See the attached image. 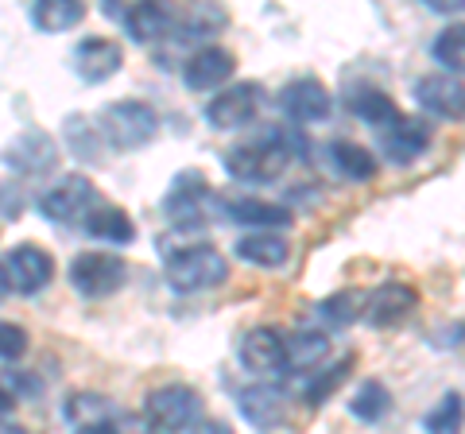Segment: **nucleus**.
<instances>
[{"label": "nucleus", "mask_w": 465, "mask_h": 434, "mask_svg": "<svg viewBox=\"0 0 465 434\" xmlns=\"http://www.w3.org/2000/svg\"><path fill=\"white\" fill-rule=\"evenodd\" d=\"M291 163V143L280 133H264L260 140L237 143L222 155V167L241 182H272L280 179Z\"/></svg>", "instance_id": "f257e3e1"}, {"label": "nucleus", "mask_w": 465, "mask_h": 434, "mask_svg": "<svg viewBox=\"0 0 465 434\" xmlns=\"http://www.w3.org/2000/svg\"><path fill=\"white\" fill-rule=\"evenodd\" d=\"M229 280V260L210 249V244H191L167 256V287L179 295H194V291H210Z\"/></svg>", "instance_id": "f03ea898"}, {"label": "nucleus", "mask_w": 465, "mask_h": 434, "mask_svg": "<svg viewBox=\"0 0 465 434\" xmlns=\"http://www.w3.org/2000/svg\"><path fill=\"white\" fill-rule=\"evenodd\" d=\"M159 133V117L143 101H116L101 113V136H105L116 152H136L152 143Z\"/></svg>", "instance_id": "7ed1b4c3"}, {"label": "nucleus", "mask_w": 465, "mask_h": 434, "mask_svg": "<svg viewBox=\"0 0 465 434\" xmlns=\"http://www.w3.org/2000/svg\"><path fill=\"white\" fill-rule=\"evenodd\" d=\"M128 280V264L113 252H82L70 260V287L85 299L116 295Z\"/></svg>", "instance_id": "20e7f679"}, {"label": "nucleus", "mask_w": 465, "mask_h": 434, "mask_svg": "<svg viewBox=\"0 0 465 434\" xmlns=\"http://www.w3.org/2000/svg\"><path fill=\"white\" fill-rule=\"evenodd\" d=\"M198 415H202V399L194 388H186V384L155 388L148 403H143V423H148V430H183V427L198 423Z\"/></svg>", "instance_id": "39448f33"}, {"label": "nucleus", "mask_w": 465, "mask_h": 434, "mask_svg": "<svg viewBox=\"0 0 465 434\" xmlns=\"http://www.w3.org/2000/svg\"><path fill=\"white\" fill-rule=\"evenodd\" d=\"M210 206L213 191L206 186V175H198V171H183L163 198V210L179 229H202L210 222Z\"/></svg>", "instance_id": "423d86ee"}, {"label": "nucleus", "mask_w": 465, "mask_h": 434, "mask_svg": "<svg viewBox=\"0 0 465 434\" xmlns=\"http://www.w3.org/2000/svg\"><path fill=\"white\" fill-rule=\"evenodd\" d=\"M94 206H97V186L85 179V175H66L63 182L51 186V191L39 198L43 217H47V222H54V225L85 222Z\"/></svg>", "instance_id": "0eeeda50"}, {"label": "nucleus", "mask_w": 465, "mask_h": 434, "mask_svg": "<svg viewBox=\"0 0 465 434\" xmlns=\"http://www.w3.org/2000/svg\"><path fill=\"white\" fill-rule=\"evenodd\" d=\"M260 109H264V90H260L256 82H237V85H229V90H222L217 97H210L206 121L213 128H222V133H229V128L252 124L260 117Z\"/></svg>", "instance_id": "6e6552de"}, {"label": "nucleus", "mask_w": 465, "mask_h": 434, "mask_svg": "<svg viewBox=\"0 0 465 434\" xmlns=\"http://www.w3.org/2000/svg\"><path fill=\"white\" fill-rule=\"evenodd\" d=\"M54 276V260L39 244H16L5 256V291L16 295H39Z\"/></svg>", "instance_id": "1a4fd4ad"}, {"label": "nucleus", "mask_w": 465, "mask_h": 434, "mask_svg": "<svg viewBox=\"0 0 465 434\" xmlns=\"http://www.w3.org/2000/svg\"><path fill=\"white\" fill-rule=\"evenodd\" d=\"M280 109H283V117L295 121V124H322L330 117L333 101H330V90L318 78H295V82L283 85Z\"/></svg>", "instance_id": "9d476101"}, {"label": "nucleus", "mask_w": 465, "mask_h": 434, "mask_svg": "<svg viewBox=\"0 0 465 434\" xmlns=\"http://www.w3.org/2000/svg\"><path fill=\"white\" fill-rule=\"evenodd\" d=\"M419 109L442 121H465V85L450 74H423L415 82Z\"/></svg>", "instance_id": "9b49d317"}, {"label": "nucleus", "mask_w": 465, "mask_h": 434, "mask_svg": "<svg viewBox=\"0 0 465 434\" xmlns=\"http://www.w3.org/2000/svg\"><path fill=\"white\" fill-rule=\"evenodd\" d=\"M419 307V291L407 283H384L376 291L365 295V322L376 330H391L400 326L407 314Z\"/></svg>", "instance_id": "f8f14e48"}, {"label": "nucleus", "mask_w": 465, "mask_h": 434, "mask_svg": "<svg viewBox=\"0 0 465 434\" xmlns=\"http://www.w3.org/2000/svg\"><path fill=\"white\" fill-rule=\"evenodd\" d=\"M241 365L249 372H287V338L272 326H256L241 338Z\"/></svg>", "instance_id": "ddd939ff"}, {"label": "nucleus", "mask_w": 465, "mask_h": 434, "mask_svg": "<svg viewBox=\"0 0 465 434\" xmlns=\"http://www.w3.org/2000/svg\"><path fill=\"white\" fill-rule=\"evenodd\" d=\"M427 143H430V124L419 117H403L400 113L396 121H388L381 128V148L391 163H411V159L427 152Z\"/></svg>", "instance_id": "4468645a"}, {"label": "nucleus", "mask_w": 465, "mask_h": 434, "mask_svg": "<svg viewBox=\"0 0 465 434\" xmlns=\"http://www.w3.org/2000/svg\"><path fill=\"white\" fill-rule=\"evenodd\" d=\"M232 70H237V59H232L225 47H202L186 59L183 82H186V90H194V94L217 90V85H225L232 78Z\"/></svg>", "instance_id": "2eb2a0df"}, {"label": "nucleus", "mask_w": 465, "mask_h": 434, "mask_svg": "<svg viewBox=\"0 0 465 434\" xmlns=\"http://www.w3.org/2000/svg\"><path fill=\"white\" fill-rule=\"evenodd\" d=\"M237 411L244 415V423H252L260 430L280 427L287 415V396L275 384H249L237 392Z\"/></svg>", "instance_id": "dca6fc26"}, {"label": "nucleus", "mask_w": 465, "mask_h": 434, "mask_svg": "<svg viewBox=\"0 0 465 434\" xmlns=\"http://www.w3.org/2000/svg\"><path fill=\"white\" fill-rule=\"evenodd\" d=\"M63 419H66V423L74 427V430L101 434V430L113 427L116 408H113L105 396H97V392H70L66 403H63Z\"/></svg>", "instance_id": "f3484780"}, {"label": "nucleus", "mask_w": 465, "mask_h": 434, "mask_svg": "<svg viewBox=\"0 0 465 434\" xmlns=\"http://www.w3.org/2000/svg\"><path fill=\"white\" fill-rule=\"evenodd\" d=\"M74 70L85 82H105L121 70V47L109 39H85L74 51Z\"/></svg>", "instance_id": "a211bd4d"}, {"label": "nucleus", "mask_w": 465, "mask_h": 434, "mask_svg": "<svg viewBox=\"0 0 465 434\" xmlns=\"http://www.w3.org/2000/svg\"><path fill=\"white\" fill-rule=\"evenodd\" d=\"M330 357V338L314 330H295L287 334V372H314Z\"/></svg>", "instance_id": "6ab92c4d"}, {"label": "nucleus", "mask_w": 465, "mask_h": 434, "mask_svg": "<svg viewBox=\"0 0 465 434\" xmlns=\"http://www.w3.org/2000/svg\"><path fill=\"white\" fill-rule=\"evenodd\" d=\"M345 105L357 121H365L372 128H384L388 121H396V101H391L384 90H372V85H357V90L345 94Z\"/></svg>", "instance_id": "aec40b11"}, {"label": "nucleus", "mask_w": 465, "mask_h": 434, "mask_svg": "<svg viewBox=\"0 0 465 434\" xmlns=\"http://www.w3.org/2000/svg\"><path fill=\"white\" fill-rule=\"evenodd\" d=\"M85 233L97 237V241H109V244H128L136 237V225L121 206H94L90 217H85Z\"/></svg>", "instance_id": "412c9836"}, {"label": "nucleus", "mask_w": 465, "mask_h": 434, "mask_svg": "<svg viewBox=\"0 0 465 434\" xmlns=\"http://www.w3.org/2000/svg\"><path fill=\"white\" fill-rule=\"evenodd\" d=\"M85 16V5L82 0H32V24L39 32H70V27H78Z\"/></svg>", "instance_id": "4be33fe9"}, {"label": "nucleus", "mask_w": 465, "mask_h": 434, "mask_svg": "<svg viewBox=\"0 0 465 434\" xmlns=\"http://www.w3.org/2000/svg\"><path fill=\"white\" fill-rule=\"evenodd\" d=\"M171 24H174V16H171V8L163 5V0H143L133 16L124 20V32L136 43H155V39H163L171 32Z\"/></svg>", "instance_id": "5701e85b"}, {"label": "nucleus", "mask_w": 465, "mask_h": 434, "mask_svg": "<svg viewBox=\"0 0 465 434\" xmlns=\"http://www.w3.org/2000/svg\"><path fill=\"white\" fill-rule=\"evenodd\" d=\"M225 213L241 225H256V229H287L291 225V213L275 202H260V198H232Z\"/></svg>", "instance_id": "b1692460"}, {"label": "nucleus", "mask_w": 465, "mask_h": 434, "mask_svg": "<svg viewBox=\"0 0 465 434\" xmlns=\"http://www.w3.org/2000/svg\"><path fill=\"white\" fill-rule=\"evenodd\" d=\"M237 256L249 260V264H256V268H280V264H287L291 244L283 237L264 233V229H260V233H249V237L237 241Z\"/></svg>", "instance_id": "393cba45"}, {"label": "nucleus", "mask_w": 465, "mask_h": 434, "mask_svg": "<svg viewBox=\"0 0 465 434\" xmlns=\"http://www.w3.org/2000/svg\"><path fill=\"white\" fill-rule=\"evenodd\" d=\"M330 159H333V167H338L345 179H353V182H369L376 175L372 152L361 148V143H353V140H333L330 143Z\"/></svg>", "instance_id": "a878e982"}, {"label": "nucleus", "mask_w": 465, "mask_h": 434, "mask_svg": "<svg viewBox=\"0 0 465 434\" xmlns=\"http://www.w3.org/2000/svg\"><path fill=\"white\" fill-rule=\"evenodd\" d=\"M388 408H391V396H388V388L381 380H365L357 388L353 403H349V411H353L361 423H381V419L388 415Z\"/></svg>", "instance_id": "bb28decb"}, {"label": "nucleus", "mask_w": 465, "mask_h": 434, "mask_svg": "<svg viewBox=\"0 0 465 434\" xmlns=\"http://www.w3.org/2000/svg\"><path fill=\"white\" fill-rule=\"evenodd\" d=\"M349 369H353V353H349V357H341L338 365H330L326 372H318L314 380L307 384V392H302V399H307L311 408H322V403H326V399H330V396H333V392H338V388L345 384Z\"/></svg>", "instance_id": "cd10ccee"}, {"label": "nucleus", "mask_w": 465, "mask_h": 434, "mask_svg": "<svg viewBox=\"0 0 465 434\" xmlns=\"http://www.w3.org/2000/svg\"><path fill=\"white\" fill-rule=\"evenodd\" d=\"M12 163H20L27 171H51L54 167V143L47 136H39V133L24 136L16 148H12Z\"/></svg>", "instance_id": "c85d7f7f"}, {"label": "nucleus", "mask_w": 465, "mask_h": 434, "mask_svg": "<svg viewBox=\"0 0 465 434\" xmlns=\"http://www.w3.org/2000/svg\"><path fill=\"white\" fill-rule=\"evenodd\" d=\"M357 314H365V295H357V291H338L318 302V318L330 326H349Z\"/></svg>", "instance_id": "c756f323"}, {"label": "nucleus", "mask_w": 465, "mask_h": 434, "mask_svg": "<svg viewBox=\"0 0 465 434\" xmlns=\"http://www.w3.org/2000/svg\"><path fill=\"white\" fill-rule=\"evenodd\" d=\"M434 59H439L450 74H465V24H454L434 39Z\"/></svg>", "instance_id": "7c9ffc66"}, {"label": "nucleus", "mask_w": 465, "mask_h": 434, "mask_svg": "<svg viewBox=\"0 0 465 434\" xmlns=\"http://www.w3.org/2000/svg\"><path fill=\"white\" fill-rule=\"evenodd\" d=\"M461 415H465L461 396H458V392H446V396L439 399V408H434V411L423 419V430H430V434L458 430V427H461Z\"/></svg>", "instance_id": "2f4dec72"}, {"label": "nucleus", "mask_w": 465, "mask_h": 434, "mask_svg": "<svg viewBox=\"0 0 465 434\" xmlns=\"http://www.w3.org/2000/svg\"><path fill=\"white\" fill-rule=\"evenodd\" d=\"M210 8H213L210 0H202V5H194L191 12H186V35H213V32H222V27H225V16L206 20V12H210Z\"/></svg>", "instance_id": "473e14b6"}, {"label": "nucleus", "mask_w": 465, "mask_h": 434, "mask_svg": "<svg viewBox=\"0 0 465 434\" xmlns=\"http://www.w3.org/2000/svg\"><path fill=\"white\" fill-rule=\"evenodd\" d=\"M27 350V334L20 326L5 322V330H0V353H5V365H12V360H20Z\"/></svg>", "instance_id": "72a5a7b5"}, {"label": "nucleus", "mask_w": 465, "mask_h": 434, "mask_svg": "<svg viewBox=\"0 0 465 434\" xmlns=\"http://www.w3.org/2000/svg\"><path fill=\"white\" fill-rule=\"evenodd\" d=\"M140 5H143V0H101V12H105L109 20H116V24H124Z\"/></svg>", "instance_id": "f704fd0d"}, {"label": "nucleus", "mask_w": 465, "mask_h": 434, "mask_svg": "<svg viewBox=\"0 0 465 434\" xmlns=\"http://www.w3.org/2000/svg\"><path fill=\"white\" fill-rule=\"evenodd\" d=\"M430 12H442V16H454V12H465V0H423Z\"/></svg>", "instance_id": "c9c22d12"}]
</instances>
